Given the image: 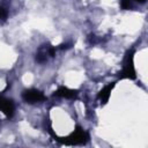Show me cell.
I'll return each mask as SVG.
<instances>
[{
  "mask_svg": "<svg viewBox=\"0 0 148 148\" xmlns=\"http://www.w3.org/2000/svg\"><path fill=\"white\" fill-rule=\"evenodd\" d=\"M89 140V134L81 130V128H77L75 132H73L71 135H68L67 138H64L62 140L61 139H58L59 142L61 143H65V145H81V143H86L87 141Z\"/></svg>",
  "mask_w": 148,
  "mask_h": 148,
  "instance_id": "obj_1",
  "label": "cell"
},
{
  "mask_svg": "<svg viewBox=\"0 0 148 148\" xmlns=\"http://www.w3.org/2000/svg\"><path fill=\"white\" fill-rule=\"evenodd\" d=\"M133 51H128L125 60H124V66H123V71H121V77L125 79H135L136 74H135V68H134V62H133Z\"/></svg>",
  "mask_w": 148,
  "mask_h": 148,
  "instance_id": "obj_2",
  "label": "cell"
},
{
  "mask_svg": "<svg viewBox=\"0 0 148 148\" xmlns=\"http://www.w3.org/2000/svg\"><path fill=\"white\" fill-rule=\"evenodd\" d=\"M22 98L27 103L34 104V103H38V102L44 101L45 99V96H44V94L40 90H37V89H28V90H24L22 92Z\"/></svg>",
  "mask_w": 148,
  "mask_h": 148,
  "instance_id": "obj_3",
  "label": "cell"
},
{
  "mask_svg": "<svg viewBox=\"0 0 148 148\" xmlns=\"http://www.w3.org/2000/svg\"><path fill=\"white\" fill-rule=\"evenodd\" d=\"M56 53V47L51 46V45H42L36 54V60L38 62H45L50 57H53Z\"/></svg>",
  "mask_w": 148,
  "mask_h": 148,
  "instance_id": "obj_4",
  "label": "cell"
},
{
  "mask_svg": "<svg viewBox=\"0 0 148 148\" xmlns=\"http://www.w3.org/2000/svg\"><path fill=\"white\" fill-rule=\"evenodd\" d=\"M0 110L6 113L8 117H10L14 112V104L10 99H6V98H0Z\"/></svg>",
  "mask_w": 148,
  "mask_h": 148,
  "instance_id": "obj_5",
  "label": "cell"
},
{
  "mask_svg": "<svg viewBox=\"0 0 148 148\" xmlns=\"http://www.w3.org/2000/svg\"><path fill=\"white\" fill-rule=\"evenodd\" d=\"M76 95H77L76 90H73V89H69V88H66V87H61L54 92V96L65 97V98H75Z\"/></svg>",
  "mask_w": 148,
  "mask_h": 148,
  "instance_id": "obj_6",
  "label": "cell"
},
{
  "mask_svg": "<svg viewBox=\"0 0 148 148\" xmlns=\"http://www.w3.org/2000/svg\"><path fill=\"white\" fill-rule=\"evenodd\" d=\"M113 88V84H109V86H106L103 90H101V92L98 94V98L103 102V103H105L108 99H109V97H110V92H111V89Z\"/></svg>",
  "mask_w": 148,
  "mask_h": 148,
  "instance_id": "obj_7",
  "label": "cell"
},
{
  "mask_svg": "<svg viewBox=\"0 0 148 148\" xmlns=\"http://www.w3.org/2000/svg\"><path fill=\"white\" fill-rule=\"evenodd\" d=\"M120 6L123 9H130L132 8V2L131 0H120Z\"/></svg>",
  "mask_w": 148,
  "mask_h": 148,
  "instance_id": "obj_8",
  "label": "cell"
},
{
  "mask_svg": "<svg viewBox=\"0 0 148 148\" xmlns=\"http://www.w3.org/2000/svg\"><path fill=\"white\" fill-rule=\"evenodd\" d=\"M7 16H8V12H7V9H5V8H0V20L3 22V21H6L7 20Z\"/></svg>",
  "mask_w": 148,
  "mask_h": 148,
  "instance_id": "obj_9",
  "label": "cell"
},
{
  "mask_svg": "<svg viewBox=\"0 0 148 148\" xmlns=\"http://www.w3.org/2000/svg\"><path fill=\"white\" fill-rule=\"evenodd\" d=\"M135 1H138V2H140V3H145L147 0H135Z\"/></svg>",
  "mask_w": 148,
  "mask_h": 148,
  "instance_id": "obj_10",
  "label": "cell"
}]
</instances>
